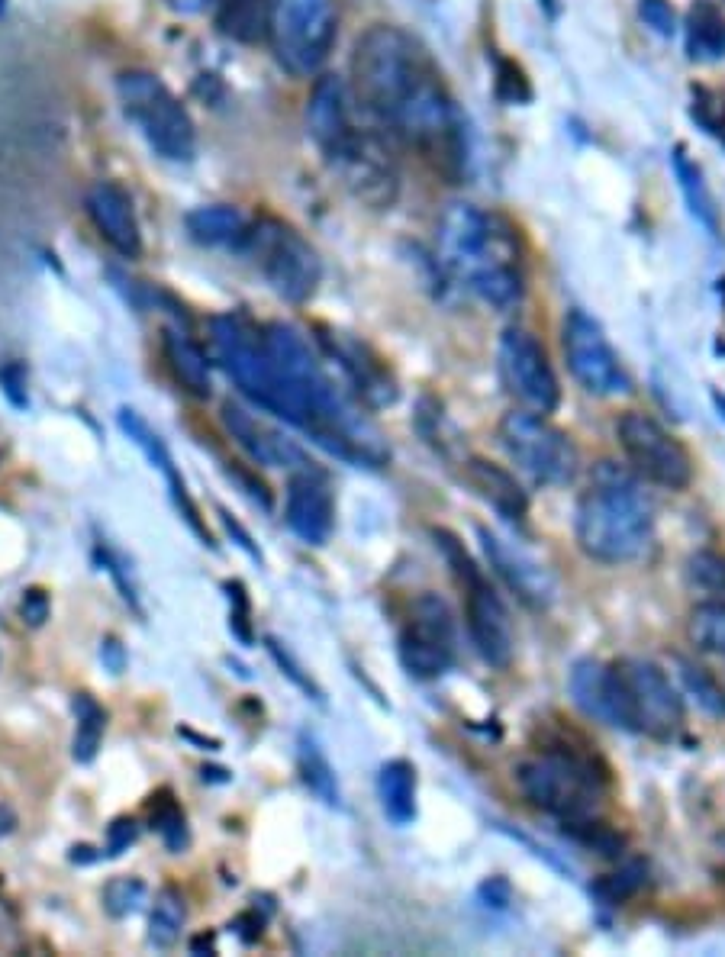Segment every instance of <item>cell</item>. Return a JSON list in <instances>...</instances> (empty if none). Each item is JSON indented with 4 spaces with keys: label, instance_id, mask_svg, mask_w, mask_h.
I'll use <instances>...</instances> for the list:
<instances>
[{
    "label": "cell",
    "instance_id": "2e32d148",
    "mask_svg": "<svg viewBox=\"0 0 725 957\" xmlns=\"http://www.w3.org/2000/svg\"><path fill=\"white\" fill-rule=\"evenodd\" d=\"M223 426L232 435V442L255 464H265V468H294V471H307L313 464L300 445H294L278 429L265 426L249 410H242L239 403L223 406Z\"/></svg>",
    "mask_w": 725,
    "mask_h": 957
},
{
    "label": "cell",
    "instance_id": "836d02e7",
    "mask_svg": "<svg viewBox=\"0 0 725 957\" xmlns=\"http://www.w3.org/2000/svg\"><path fill=\"white\" fill-rule=\"evenodd\" d=\"M690 642L725 661V603H700L687 619Z\"/></svg>",
    "mask_w": 725,
    "mask_h": 957
},
{
    "label": "cell",
    "instance_id": "3957f363",
    "mask_svg": "<svg viewBox=\"0 0 725 957\" xmlns=\"http://www.w3.org/2000/svg\"><path fill=\"white\" fill-rule=\"evenodd\" d=\"M577 545L600 564L642 561L655 545V506L638 477L613 461H600L574 516Z\"/></svg>",
    "mask_w": 725,
    "mask_h": 957
},
{
    "label": "cell",
    "instance_id": "f1b7e54d",
    "mask_svg": "<svg viewBox=\"0 0 725 957\" xmlns=\"http://www.w3.org/2000/svg\"><path fill=\"white\" fill-rule=\"evenodd\" d=\"M297 764H300V774H303V783L323 800L326 806H339V780H336V771H332L329 758L319 748V742L310 735V732H300V742H297Z\"/></svg>",
    "mask_w": 725,
    "mask_h": 957
},
{
    "label": "cell",
    "instance_id": "7402d4cb",
    "mask_svg": "<svg viewBox=\"0 0 725 957\" xmlns=\"http://www.w3.org/2000/svg\"><path fill=\"white\" fill-rule=\"evenodd\" d=\"M323 342L329 348V355L339 361V368L348 374V381H352L355 394L361 400H368L371 406H384V403L397 400V387H394V381H390L387 368L377 358L368 355L365 345H358L345 336H336V332L323 336Z\"/></svg>",
    "mask_w": 725,
    "mask_h": 957
},
{
    "label": "cell",
    "instance_id": "cb8c5ba5",
    "mask_svg": "<svg viewBox=\"0 0 725 957\" xmlns=\"http://www.w3.org/2000/svg\"><path fill=\"white\" fill-rule=\"evenodd\" d=\"M165 355L171 361L174 377H178L187 394L207 400L210 390H213V371H210L207 352H203L184 329L171 326V329H165Z\"/></svg>",
    "mask_w": 725,
    "mask_h": 957
},
{
    "label": "cell",
    "instance_id": "44dd1931",
    "mask_svg": "<svg viewBox=\"0 0 725 957\" xmlns=\"http://www.w3.org/2000/svg\"><path fill=\"white\" fill-rule=\"evenodd\" d=\"M464 481L481 497L493 513L503 516L506 522H522L529 516V493L522 490L516 477L503 468V464L474 455L464 461Z\"/></svg>",
    "mask_w": 725,
    "mask_h": 957
},
{
    "label": "cell",
    "instance_id": "7c38bea8",
    "mask_svg": "<svg viewBox=\"0 0 725 957\" xmlns=\"http://www.w3.org/2000/svg\"><path fill=\"white\" fill-rule=\"evenodd\" d=\"M500 381L522 410L529 413H555L561 403V387L555 368H551L545 345L529 329L510 326L500 336Z\"/></svg>",
    "mask_w": 725,
    "mask_h": 957
},
{
    "label": "cell",
    "instance_id": "d4e9b609",
    "mask_svg": "<svg viewBox=\"0 0 725 957\" xmlns=\"http://www.w3.org/2000/svg\"><path fill=\"white\" fill-rule=\"evenodd\" d=\"M377 796L384 816L394 825H410L416 819V771L410 761H387L377 774Z\"/></svg>",
    "mask_w": 725,
    "mask_h": 957
},
{
    "label": "cell",
    "instance_id": "8fae6325",
    "mask_svg": "<svg viewBox=\"0 0 725 957\" xmlns=\"http://www.w3.org/2000/svg\"><path fill=\"white\" fill-rule=\"evenodd\" d=\"M458 658V626L439 593L416 597L400 629V661L419 680L442 677Z\"/></svg>",
    "mask_w": 725,
    "mask_h": 957
},
{
    "label": "cell",
    "instance_id": "681fc988",
    "mask_svg": "<svg viewBox=\"0 0 725 957\" xmlns=\"http://www.w3.org/2000/svg\"><path fill=\"white\" fill-rule=\"evenodd\" d=\"M10 822H13V816L7 809H0V832H7L10 829Z\"/></svg>",
    "mask_w": 725,
    "mask_h": 957
},
{
    "label": "cell",
    "instance_id": "9c48e42d",
    "mask_svg": "<svg viewBox=\"0 0 725 957\" xmlns=\"http://www.w3.org/2000/svg\"><path fill=\"white\" fill-rule=\"evenodd\" d=\"M626 732L648 735L655 742H671L684 725V700L655 661L626 658L616 664Z\"/></svg>",
    "mask_w": 725,
    "mask_h": 957
},
{
    "label": "cell",
    "instance_id": "f546056e",
    "mask_svg": "<svg viewBox=\"0 0 725 957\" xmlns=\"http://www.w3.org/2000/svg\"><path fill=\"white\" fill-rule=\"evenodd\" d=\"M271 0H220V29L239 42H258L268 36Z\"/></svg>",
    "mask_w": 725,
    "mask_h": 957
},
{
    "label": "cell",
    "instance_id": "4fadbf2b",
    "mask_svg": "<svg viewBox=\"0 0 725 957\" xmlns=\"http://www.w3.org/2000/svg\"><path fill=\"white\" fill-rule=\"evenodd\" d=\"M564 358L574 374V381L593 397H619L632 390V377L622 368L616 348L609 345L606 332L597 319H590L584 310H571L564 319Z\"/></svg>",
    "mask_w": 725,
    "mask_h": 957
},
{
    "label": "cell",
    "instance_id": "816d5d0a",
    "mask_svg": "<svg viewBox=\"0 0 725 957\" xmlns=\"http://www.w3.org/2000/svg\"><path fill=\"white\" fill-rule=\"evenodd\" d=\"M542 4L548 7V13H551V17H555V13H558V4H555V0H542Z\"/></svg>",
    "mask_w": 725,
    "mask_h": 957
},
{
    "label": "cell",
    "instance_id": "30bf717a",
    "mask_svg": "<svg viewBox=\"0 0 725 957\" xmlns=\"http://www.w3.org/2000/svg\"><path fill=\"white\" fill-rule=\"evenodd\" d=\"M616 439L635 477L664 490H684L693 481V458L687 445L667 432L655 416L626 410L616 423Z\"/></svg>",
    "mask_w": 725,
    "mask_h": 957
},
{
    "label": "cell",
    "instance_id": "e575fe53",
    "mask_svg": "<svg viewBox=\"0 0 725 957\" xmlns=\"http://www.w3.org/2000/svg\"><path fill=\"white\" fill-rule=\"evenodd\" d=\"M645 880H648L645 861H626V864H619V870H613V874H606L593 883V896L606 906H622L626 899H632L645 887Z\"/></svg>",
    "mask_w": 725,
    "mask_h": 957
},
{
    "label": "cell",
    "instance_id": "9a60e30c",
    "mask_svg": "<svg viewBox=\"0 0 725 957\" xmlns=\"http://www.w3.org/2000/svg\"><path fill=\"white\" fill-rule=\"evenodd\" d=\"M481 542H484V555L490 561V568L500 574L503 584L510 587L522 603L532 609H548L555 603V593H558L555 580H551V574L526 548L513 545L510 539H503V535L490 529H481Z\"/></svg>",
    "mask_w": 725,
    "mask_h": 957
},
{
    "label": "cell",
    "instance_id": "5bb4252c",
    "mask_svg": "<svg viewBox=\"0 0 725 957\" xmlns=\"http://www.w3.org/2000/svg\"><path fill=\"white\" fill-rule=\"evenodd\" d=\"M464 590V622H468L471 642L490 667L506 671L516 655V632L510 609L500 600V593L493 590L484 574L461 584Z\"/></svg>",
    "mask_w": 725,
    "mask_h": 957
},
{
    "label": "cell",
    "instance_id": "ffe728a7",
    "mask_svg": "<svg viewBox=\"0 0 725 957\" xmlns=\"http://www.w3.org/2000/svg\"><path fill=\"white\" fill-rule=\"evenodd\" d=\"M87 213L97 226V232L104 236L116 252L126 258H136L142 252V232H139V220L133 210V197H129L120 184L113 181H97L84 197Z\"/></svg>",
    "mask_w": 725,
    "mask_h": 957
},
{
    "label": "cell",
    "instance_id": "8992f818",
    "mask_svg": "<svg viewBox=\"0 0 725 957\" xmlns=\"http://www.w3.org/2000/svg\"><path fill=\"white\" fill-rule=\"evenodd\" d=\"M336 0H271L268 39L278 65L294 78L316 75L336 42Z\"/></svg>",
    "mask_w": 725,
    "mask_h": 957
},
{
    "label": "cell",
    "instance_id": "74e56055",
    "mask_svg": "<svg viewBox=\"0 0 725 957\" xmlns=\"http://www.w3.org/2000/svg\"><path fill=\"white\" fill-rule=\"evenodd\" d=\"M493 91L503 100V104H529L532 100V84H529V75L526 68H522L516 58H506V55H497V62H493Z\"/></svg>",
    "mask_w": 725,
    "mask_h": 957
},
{
    "label": "cell",
    "instance_id": "7bdbcfd3",
    "mask_svg": "<svg viewBox=\"0 0 725 957\" xmlns=\"http://www.w3.org/2000/svg\"><path fill=\"white\" fill-rule=\"evenodd\" d=\"M229 597H232V629L242 638V642H252V626H249V600H245L242 584H226Z\"/></svg>",
    "mask_w": 725,
    "mask_h": 957
},
{
    "label": "cell",
    "instance_id": "d6986e66",
    "mask_svg": "<svg viewBox=\"0 0 725 957\" xmlns=\"http://www.w3.org/2000/svg\"><path fill=\"white\" fill-rule=\"evenodd\" d=\"M571 696L577 709L587 719L609 725V729H626V709H622V687L616 664L603 661H577L571 667Z\"/></svg>",
    "mask_w": 725,
    "mask_h": 957
},
{
    "label": "cell",
    "instance_id": "e0dca14e",
    "mask_svg": "<svg viewBox=\"0 0 725 957\" xmlns=\"http://www.w3.org/2000/svg\"><path fill=\"white\" fill-rule=\"evenodd\" d=\"M284 519L307 545H323L329 539L332 526H336V503H332V490L323 474L307 468L290 477Z\"/></svg>",
    "mask_w": 725,
    "mask_h": 957
},
{
    "label": "cell",
    "instance_id": "bcb514c9",
    "mask_svg": "<svg viewBox=\"0 0 725 957\" xmlns=\"http://www.w3.org/2000/svg\"><path fill=\"white\" fill-rule=\"evenodd\" d=\"M136 822L133 819H116L110 825V845H107V854H120L126 845H133L136 841Z\"/></svg>",
    "mask_w": 725,
    "mask_h": 957
},
{
    "label": "cell",
    "instance_id": "4dcf8cb0",
    "mask_svg": "<svg viewBox=\"0 0 725 957\" xmlns=\"http://www.w3.org/2000/svg\"><path fill=\"white\" fill-rule=\"evenodd\" d=\"M687 584L706 603H725V551H693L687 558Z\"/></svg>",
    "mask_w": 725,
    "mask_h": 957
},
{
    "label": "cell",
    "instance_id": "277c9868",
    "mask_svg": "<svg viewBox=\"0 0 725 957\" xmlns=\"http://www.w3.org/2000/svg\"><path fill=\"white\" fill-rule=\"evenodd\" d=\"M516 787L529 806L568 825L597 816L609 793V771L590 751L548 745L516 764Z\"/></svg>",
    "mask_w": 725,
    "mask_h": 957
},
{
    "label": "cell",
    "instance_id": "8d00e7d4",
    "mask_svg": "<svg viewBox=\"0 0 725 957\" xmlns=\"http://www.w3.org/2000/svg\"><path fill=\"white\" fill-rule=\"evenodd\" d=\"M690 116L703 133L725 139V91L706 84L690 87Z\"/></svg>",
    "mask_w": 725,
    "mask_h": 957
},
{
    "label": "cell",
    "instance_id": "ac0fdd59",
    "mask_svg": "<svg viewBox=\"0 0 725 957\" xmlns=\"http://www.w3.org/2000/svg\"><path fill=\"white\" fill-rule=\"evenodd\" d=\"M307 129L329 158H339L358 136L348 116L345 84L339 75H319L307 100Z\"/></svg>",
    "mask_w": 725,
    "mask_h": 957
},
{
    "label": "cell",
    "instance_id": "603a6c76",
    "mask_svg": "<svg viewBox=\"0 0 725 957\" xmlns=\"http://www.w3.org/2000/svg\"><path fill=\"white\" fill-rule=\"evenodd\" d=\"M120 426H123V432L133 439L145 455H149V461L155 464V468H162L165 471V477H168V484H171V493H174V503H178V510H181V516L187 519V526H191L203 542H210V532H207V526L200 522V513H197V506H194V500L187 497V490H184V481H181V474L174 471V461H171V455H168V448H165V442L158 439V435L142 423L139 419V413H133V410H120ZM213 545V542H210Z\"/></svg>",
    "mask_w": 725,
    "mask_h": 957
},
{
    "label": "cell",
    "instance_id": "ee69618b",
    "mask_svg": "<svg viewBox=\"0 0 725 957\" xmlns=\"http://www.w3.org/2000/svg\"><path fill=\"white\" fill-rule=\"evenodd\" d=\"M481 899L493 909H506L513 903V890H510V883H506L503 877H490V880L481 883Z\"/></svg>",
    "mask_w": 725,
    "mask_h": 957
},
{
    "label": "cell",
    "instance_id": "6da1fadb",
    "mask_svg": "<svg viewBox=\"0 0 725 957\" xmlns=\"http://www.w3.org/2000/svg\"><path fill=\"white\" fill-rule=\"evenodd\" d=\"M352 75L371 113L426 162L458 178L468 165L464 120L439 68L410 33L387 23L365 29L355 42Z\"/></svg>",
    "mask_w": 725,
    "mask_h": 957
},
{
    "label": "cell",
    "instance_id": "60d3db41",
    "mask_svg": "<svg viewBox=\"0 0 725 957\" xmlns=\"http://www.w3.org/2000/svg\"><path fill=\"white\" fill-rule=\"evenodd\" d=\"M265 645H268V651H271V658L278 661V667H281V671H284V674H287L290 680H294V684H297L300 690H307V693L313 696V700H323V693H319V687L313 684V680H310L307 674H303V667H300V664H297L294 658H290V651H287V648H284L281 642H274V638H268Z\"/></svg>",
    "mask_w": 725,
    "mask_h": 957
},
{
    "label": "cell",
    "instance_id": "7a4b0ae2",
    "mask_svg": "<svg viewBox=\"0 0 725 957\" xmlns=\"http://www.w3.org/2000/svg\"><path fill=\"white\" fill-rule=\"evenodd\" d=\"M435 249L445 271L493 310H510L526 294L516 232L471 203H448L435 226Z\"/></svg>",
    "mask_w": 725,
    "mask_h": 957
},
{
    "label": "cell",
    "instance_id": "52a82bcc",
    "mask_svg": "<svg viewBox=\"0 0 725 957\" xmlns=\"http://www.w3.org/2000/svg\"><path fill=\"white\" fill-rule=\"evenodd\" d=\"M236 252L249 255L274 294L290 303L310 300L323 278V265H319L313 245L281 220H258L249 226Z\"/></svg>",
    "mask_w": 725,
    "mask_h": 957
},
{
    "label": "cell",
    "instance_id": "f35d334b",
    "mask_svg": "<svg viewBox=\"0 0 725 957\" xmlns=\"http://www.w3.org/2000/svg\"><path fill=\"white\" fill-rule=\"evenodd\" d=\"M142 896H145L142 883L123 877V880H113L110 887L104 890V903H107V909H110V916H129V912L139 909Z\"/></svg>",
    "mask_w": 725,
    "mask_h": 957
},
{
    "label": "cell",
    "instance_id": "d6a6232c",
    "mask_svg": "<svg viewBox=\"0 0 725 957\" xmlns=\"http://www.w3.org/2000/svg\"><path fill=\"white\" fill-rule=\"evenodd\" d=\"M184 919H187L184 896L174 887H165L155 896V909H152V919H149V941L155 948H171L174 941L181 938Z\"/></svg>",
    "mask_w": 725,
    "mask_h": 957
},
{
    "label": "cell",
    "instance_id": "ba28073f",
    "mask_svg": "<svg viewBox=\"0 0 725 957\" xmlns=\"http://www.w3.org/2000/svg\"><path fill=\"white\" fill-rule=\"evenodd\" d=\"M500 445L522 474L535 484L561 487L571 484L577 474V445L571 435L548 423L542 413L513 410L500 419Z\"/></svg>",
    "mask_w": 725,
    "mask_h": 957
},
{
    "label": "cell",
    "instance_id": "f6af8a7d",
    "mask_svg": "<svg viewBox=\"0 0 725 957\" xmlns=\"http://www.w3.org/2000/svg\"><path fill=\"white\" fill-rule=\"evenodd\" d=\"M23 619L29 626H42L49 619V597L42 590H26L23 597Z\"/></svg>",
    "mask_w": 725,
    "mask_h": 957
},
{
    "label": "cell",
    "instance_id": "484cf974",
    "mask_svg": "<svg viewBox=\"0 0 725 957\" xmlns=\"http://www.w3.org/2000/svg\"><path fill=\"white\" fill-rule=\"evenodd\" d=\"M245 229H249V220L242 216V210L229 207V203H213V207H197L187 213V232L200 245H232V249H239Z\"/></svg>",
    "mask_w": 725,
    "mask_h": 957
},
{
    "label": "cell",
    "instance_id": "5b68a950",
    "mask_svg": "<svg viewBox=\"0 0 725 957\" xmlns=\"http://www.w3.org/2000/svg\"><path fill=\"white\" fill-rule=\"evenodd\" d=\"M126 116L139 126L152 149L168 162H191L197 152V129L191 113L149 71H123L116 81Z\"/></svg>",
    "mask_w": 725,
    "mask_h": 957
},
{
    "label": "cell",
    "instance_id": "7dc6e473",
    "mask_svg": "<svg viewBox=\"0 0 725 957\" xmlns=\"http://www.w3.org/2000/svg\"><path fill=\"white\" fill-rule=\"evenodd\" d=\"M100 658H104V664L110 667L113 674H120L123 667H126V655H123V645L116 642V638H107L104 642V648H100Z\"/></svg>",
    "mask_w": 725,
    "mask_h": 957
},
{
    "label": "cell",
    "instance_id": "f907efd6",
    "mask_svg": "<svg viewBox=\"0 0 725 957\" xmlns=\"http://www.w3.org/2000/svg\"><path fill=\"white\" fill-rule=\"evenodd\" d=\"M713 403H716V410H719V416L725 419V394H713Z\"/></svg>",
    "mask_w": 725,
    "mask_h": 957
},
{
    "label": "cell",
    "instance_id": "1f68e13d",
    "mask_svg": "<svg viewBox=\"0 0 725 957\" xmlns=\"http://www.w3.org/2000/svg\"><path fill=\"white\" fill-rule=\"evenodd\" d=\"M674 667H677V674H680V680H684V687H687V693L696 700V706L703 709L706 716H713V719H725V690H722V684L706 671V667H700L696 661H690V658H674Z\"/></svg>",
    "mask_w": 725,
    "mask_h": 957
},
{
    "label": "cell",
    "instance_id": "b9f144b4",
    "mask_svg": "<svg viewBox=\"0 0 725 957\" xmlns=\"http://www.w3.org/2000/svg\"><path fill=\"white\" fill-rule=\"evenodd\" d=\"M638 13H642V20L655 29L658 36H671L674 33V7L667 4V0H642L638 4Z\"/></svg>",
    "mask_w": 725,
    "mask_h": 957
},
{
    "label": "cell",
    "instance_id": "4316f807",
    "mask_svg": "<svg viewBox=\"0 0 725 957\" xmlns=\"http://www.w3.org/2000/svg\"><path fill=\"white\" fill-rule=\"evenodd\" d=\"M671 168H674V174H677L680 191H684V197H687V207H690V213H693V220L703 223V226L716 236V232H719L716 200H713V194H709V187H706V181H703L700 165H696L693 158H690L687 145H674Z\"/></svg>",
    "mask_w": 725,
    "mask_h": 957
},
{
    "label": "cell",
    "instance_id": "c3c4849f",
    "mask_svg": "<svg viewBox=\"0 0 725 957\" xmlns=\"http://www.w3.org/2000/svg\"><path fill=\"white\" fill-rule=\"evenodd\" d=\"M168 4L181 13H200V10H207L213 0H168Z\"/></svg>",
    "mask_w": 725,
    "mask_h": 957
},
{
    "label": "cell",
    "instance_id": "d590c367",
    "mask_svg": "<svg viewBox=\"0 0 725 957\" xmlns=\"http://www.w3.org/2000/svg\"><path fill=\"white\" fill-rule=\"evenodd\" d=\"M75 713H78V732H75V761L87 764L94 761V754L100 748V738H104V725L107 716L87 693L75 696Z\"/></svg>",
    "mask_w": 725,
    "mask_h": 957
},
{
    "label": "cell",
    "instance_id": "83f0119b",
    "mask_svg": "<svg viewBox=\"0 0 725 957\" xmlns=\"http://www.w3.org/2000/svg\"><path fill=\"white\" fill-rule=\"evenodd\" d=\"M690 58H725V13L713 0H696L687 13Z\"/></svg>",
    "mask_w": 725,
    "mask_h": 957
},
{
    "label": "cell",
    "instance_id": "ab89813d",
    "mask_svg": "<svg viewBox=\"0 0 725 957\" xmlns=\"http://www.w3.org/2000/svg\"><path fill=\"white\" fill-rule=\"evenodd\" d=\"M155 825H158V832H162V838L168 841V848L181 851V848L187 845L184 816H181V809L174 806L171 800H168L165 806H158V809H155Z\"/></svg>",
    "mask_w": 725,
    "mask_h": 957
}]
</instances>
